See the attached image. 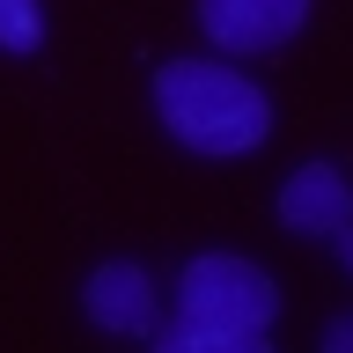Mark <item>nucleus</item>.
Here are the masks:
<instances>
[{"label":"nucleus","instance_id":"obj_1","mask_svg":"<svg viewBox=\"0 0 353 353\" xmlns=\"http://www.w3.org/2000/svg\"><path fill=\"white\" fill-rule=\"evenodd\" d=\"M148 103L184 154L206 162H243L272 140V96L258 74H243L228 52H176L154 66Z\"/></svg>","mask_w":353,"mask_h":353},{"label":"nucleus","instance_id":"obj_2","mask_svg":"<svg viewBox=\"0 0 353 353\" xmlns=\"http://www.w3.org/2000/svg\"><path fill=\"white\" fill-rule=\"evenodd\" d=\"M280 324V280L243 250H199L176 272V316L154 324L162 353H265Z\"/></svg>","mask_w":353,"mask_h":353},{"label":"nucleus","instance_id":"obj_3","mask_svg":"<svg viewBox=\"0 0 353 353\" xmlns=\"http://www.w3.org/2000/svg\"><path fill=\"white\" fill-rule=\"evenodd\" d=\"M316 0H192L199 37L228 52V59H265V52H287V44L309 30Z\"/></svg>","mask_w":353,"mask_h":353},{"label":"nucleus","instance_id":"obj_4","mask_svg":"<svg viewBox=\"0 0 353 353\" xmlns=\"http://www.w3.org/2000/svg\"><path fill=\"white\" fill-rule=\"evenodd\" d=\"M162 287H154V272L140 258H103V265H88V280H81V316L103 339H154V324H162Z\"/></svg>","mask_w":353,"mask_h":353},{"label":"nucleus","instance_id":"obj_5","mask_svg":"<svg viewBox=\"0 0 353 353\" xmlns=\"http://www.w3.org/2000/svg\"><path fill=\"white\" fill-rule=\"evenodd\" d=\"M272 214H280L287 236L302 243H331L339 228H353V176L331 162V154H309L294 170L280 176V192H272Z\"/></svg>","mask_w":353,"mask_h":353},{"label":"nucleus","instance_id":"obj_6","mask_svg":"<svg viewBox=\"0 0 353 353\" xmlns=\"http://www.w3.org/2000/svg\"><path fill=\"white\" fill-rule=\"evenodd\" d=\"M44 44V0H0V52L30 59Z\"/></svg>","mask_w":353,"mask_h":353},{"label":"nucleus","instance_id":"obj_7","mask_svg":"<svg viewBox=\"0 0 353 353\" xmlns=\"http://www.w3.org/2000/svg\"><path fill=\"white\" fill-rule=\"evenodd\" d=\"M316 346H324V353H353V309H346V316H331V324L316 331Z\"/></svg>","mask_w":353,"mask_h":353},{"label":"nucleus","instance_id":"obj_8","mask_svg":"<svg viewBox=\"0 0 353 353\" xmlns=\"http://www.w3.org/2000/svg\"><path fill=\"white\" fill-rule=\"evenodd\" d=\"M331 250H339V265H346V280H353V228H339V236H331Z\"/></svg>","mask_w":353,"mask_h":353}]
</instances>
